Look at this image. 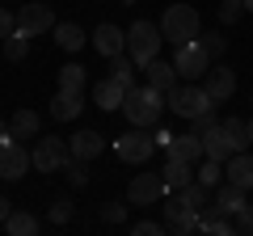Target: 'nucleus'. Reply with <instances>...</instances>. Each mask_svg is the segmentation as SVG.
<instances>
[{"instance_id":"obj_1","label":"nucleus","mask_w":253,"mask_h":236,"mask_svg":"<svg viewBox=\"0 0 253 236\" xmlns=\"http://www.w3.org/2000/svg\"><path fill=\"white\" fill-rule=\"evenodd\" d=\"M123 114L131 118V127H156L165 114V93L152 84H131L123 97Z\"/></svg>"},{"instance_id":"obj_2","label":"nucleus","mask_w":253,"mask_h":236,"mask_svg":"<svg viewBox=\"0 0 253 236\" xmlns=\"http://www.w3.org/2000/svg\"><path fill=\"white\" fill-rule=\"evenodd\" d=\"M199 13H194V4H169L165 9V17H161V34H165V42H173V46H181V42H194L199 38Z\"/></svg>"},{"instance_id":"obj_3","label":"nucleus","mask_w":253,"mask_h":236,"mask_svg":"<svg viewBox=\"0 0 253 236\" xmlns=\"http://www.w3.org/2000/svg\"><path fill=\"white\" fill-rule=\"evenodd\" d=\"M161 42H165V34H161V26H152V21H135V26L126 30V55H131L139 68L152 64L156 55H161Z\"/></svg>"},{"instance_id":"obj_4","label":"nucleus","mask_w":253,"mask_h":236,"mask_svg":"<svg viewBox=\"0 0 253 236\" xmlns=\"http://www.w3.org/2000/svg\"><path fill=\"white\" fill-rule=\"evenodd\" d=\"M165 101H169V110L177 118H199L203 110H211L215 106V101H211V93L203 89V84H186V89H173V93H165Z\"/></svg>"},{"instance_id":"obj_5","label":"nucleus","mask_w":253,"mask_h":236,"mask_svg":"<svg viewBox=\"0 0 253 236\" xmlns=\"http://www.w3.org/2000/svg\"><path fill=\"white\" fill-rule=\"evenodd\" d=\"M114 152H118V160H126V164H148V156L156 152V139L148 135V127H131L126 135L114 139Z\"/></svg>"},{"instance_id":"obj_6","label":"nucleus","mask_w":253,"mask_h":236,"mask_svg":"<svg viewBox=\"0 0 253 236\" xmlns=\"http://www.w3.org/2000/svg\"><path fill=\"white\" fill-rule=\"evenodd\" d=\"M30 164H34V156H30L26 148H21V139L9 131V135L0 139V177H4V182H17V177L30 173Z\"/></svg>"},{"instance_id":"obj_7","label":"nucleus","mask_w":253,"mask_h":236,"mask_svg":"<svg viewBox=\"0 0 253 236\" xmlns=\"http://www.w3.org/2000/svg\"><path fill=\"white\" fill-rule=\"evenodd\" d=\"M34 169H42V173H59L63 164L72 160V148H68V139H59V135H42L34 144Z\"/></svg>"},{"instance_id":"obj_8","label":"nucleus","mask_w":253,"mask_h":236,"mask_svg":"<svg viewBox=\"0 0 253 236\" xmlns=\"http://www.w3.org/2000/svg\"><path fill=\"white\" fill-rule=\"evenodd\" d=\"M173 68H177V76H190V80H199V76H207V68H211V55L203 51V42L194 38V42H181V46H173Z\"/></svg>"},{"instance_id":"obj_9","label":"nucleus","mask_w":253,"mask_h":236,"mask_svg":"<svg viewBox=\"0 0 253 236\" xmlns=\"http://www.w3.org/2000/svg\"><path fill=\"white\" fill-rule=\"evenodd\" d=\"M55 26H59V21H55L51 4H42V0H38V4H21V13H17V30H21V34L42 38V34H51Z\"/></svg>"},{"instance_id":"obj_10","label":"nucleus","mask_w":253,"mask_h":236,"mask_svg":"<svg viewBox=\"0 0 253 236\" xmlns=\"http://www.w3.org/2000/svg\"><path fill=\"white\" fill-rule=\"evenodd\" d=\"M165 190H169V186H165V173H135L131 186H126V202H131V207H152Z\"/></svg>"},{"instance_id":"obj_11","label":"nucleus","mask_w":253,"mask_h":236,"mask_svg":"<svg viewBox=\"0 0 253 236\" xmlns=\"http://www.w3.org/2000/svg\"><path fill=\"white\" fill-rule=\"evenodd\" d=\"M93 46H97V55L114 59V55L126 51V30H118V26H110V21H101V26L93 30Z\"/></svg>"},{"instance_id":"obj_12","label":"nucleus","mask_w":253,"mask_h":236,"mask_svg":"<svg viewBox=\"0 0 253 236\" xmlns=\"http://www.w3.org/2000/svg\"><path fill=\"white\" fill-rule=\"evenodd\" d=\"M68 148H72L76 160H93V156L106 152V135H101V131H93V127H84V131H76V135L68 139Z\"/></svg>"},{"instance_id":"obj_13","label":"nucleus","mask_w":253,"mask_h":236,"mask_svg":"<svg viewBox=\"0 0 253 236\" xmlns=\"http://www.w3.org/2000/svg\"><path fill=\"white\" fill-rule=\"evenodd\" d=\"M203 89L211 93V101H228V97L236 93V72H232V68H224V64H219V68H207Z\"/></svg>"},{"instance_id":"obj_14","label":"nucleus","mask_w":253,"mask_h":236,"mask_svg":"<svg viewBox=\"0 0 253 236\" xmlns=\"http://www.w3.org/2000/svg\"><path fill=\"white\" fill-rule=\"evenodd\" d=\"M203 148H207L211 160H232V156L241 152V148H236V139L224 131V122H219V127H211L207 135H203Z\"/></svg>"},{"instance_id":"obj_15","label":"nucleus","mask_w":253,"mask_h":236,"mask_svg":"<svg viewBox=\"0 0 253 236\" xmlns=\"http://www.w3.org/2000/svg\"><path fill=\"white\" fill-rule=\"evenodd\" d=\"M165 228L169 232H199V211H186L177 202V194H173L169 207H165Z\"/></svg>"},{"instance_id":"obj_16","label":"nucleus","mask_w":253,"mask_h":236,"mask_svg":"<svg viewBox=\"0 0 253 236\" xmlns=\"http://www.w3.org/2000/svg\"><path fill=\"white\" fill-rule=\"evenodd\" d=\"M245 186H236V182H224V186H215V211L219 215H236V211H245L249 202H245Z\"/></svg>"},{"instance_id":"obj_17","label":"nucleus","mask_w":253,"mask_h":236,"mask_svg":"<svg viewBox=\"0 0 253 236\" xmlns=\"http://www.w3.org/2000/svg\"><path fill=\"white\" fill-rule=\"evenodd\" d=\"M165 152L173 156V160H186V164H199L203 156H207V148H203L199 135H173V144L165 148Z\"/></svg>"},{"instance_id":"obj_18","label":"nucleus","mask_w":253,"mask_h":236,"mask_svg":"<svg viewBox=\"0 0 253 236\" xmlns=\"http://www.w3.org/2000/svg\"><path fill=\"white\" fill-rule=\"evenodd\" d=\"M144 76H148V84H152V89H161V93H173V89H177V68L165 64L161 55H156L152 64H144Z\"/></svg>"},{"instance_id":"obj_19","label":"nucleus","mask_w":253,"mask_h":236,"mask_svg":"<svg viewBox=\"0 0 253 236\" xmlns=\"http://www.w3.org/2000/svg\"><path fill=\"white\" fill-rule=\"evenodd\" d=\"M123 97H126V84H118L114 76H106V80L93 89V101H97V110H123Z\"/></svg>"},{"instance_id":"obj_20","label":"nucleus","mask_w":253,"mask_h":236,"mask_svg":"<svg viewBox=\"0 0 253 236\" xmlns=\"http://www.w3.org/2000/svg\"><path fill=\"white\" fill-rule=\"evenodd\" d=\"M81 110H84V97H81V93H63V89H59V93H55V101H51V118H55V122H72Z\"/></svg>"},{"instance_id":"obj_21","label":"nucleus","mask_w":253,"mask_h":236,"mask_svg":"<svg viewBox=\"0 0 253 236\" xmlns=\"http://www.w3.org/2000/svg\"><path fill=\"white\" fill-rule=\"evenodd\" d=\"M177 202H181L186 211H207V202H211V186H203L199 177H194L190 186H181V190H177Z\"/></svg>"},{"instance_id":"obj_22","label":"nucleus","mask_w":253,"mask_h":236,"mask_svg":"<svg viewBox=\"0 0 253 236\" xmlns=\"http://www.w3.org/2000/svg\"><path fill=\"white\" fill-rule=\"evenodd\" d=\"M224 173H228V182H236V186H245V190H253V156L236 152L232 160H224Z\"/></svg>"},{"instance_id":"obj_23","label":"nucleus","mask_w":253,"mask_h":236,"mask_svg":"<svg viewBox=\"0 0 253 236\" xmlns=\"http://www.w3.org/2000/svg\"><path fill=\"white\" fill-rule=\"evenodd\" d=\"M51 34H55V42H59V46H63L68 55H76V51H81L84 42H89V38H84V30L76 26V21H59V26H55Z\"/></svg>"},{"instance_id":"obj_24","label":"nucleus","mask_w":253,"mask_h":236,"mask_svg":"<svg viewBox=\"0 0 253 236\" xmlns=\"http://www.w3.org/2000/svg\"><path fill=\"white\" fill-rule=\"evenodd\" d=\"M161 173H165V186H169L173 194H177L181 186H190V182H194V164H186V160H173V156H169V164H165Z\"/></svg>"},{"instance_id":"obj_25","label":"nucleus","mask_w":253,"mask_h":236,"mask_svg":"<svg viewBox=\"0 0 253 236\" xmlns=\"http://www.w3.org/2000/svg\"><path fill=\"white\" fill-rule=\"evenodd\" d=\"M9 131L17 139H38V131H42V122H38L34 110H17V114L9 118Z\"/></svg>"},{"instance_id":"obj_26","label":"nucleus","mask_w":253,"mask_h":236,"mask_svg":"<svg viewBox=\"0 0 253 236\" xmlns=\"http://www.w3.org/2000/svg\"><path fill=\"white\" fill-rule=\"evenodd\" d=\"M0 228H4L9 236H34L38 232V219L30 215V211H9V219H4Z\"/></svg>"},{"instance_id":"obj_27","label":"nucleus","mask_w":253,"mask_h":236,"mask_svg":"<svg viewBox=\"0 0 253 236\" xmlns=\"http://www.w3.org/2000/svg\"><path fill=\"white\" fill-rule=\"evenodd\" d=\"M59 89H63V93H84V68H81V64L59 68Z\"/></svg>"},{"instance_id":"obj_28","label":"nucleus","mask_w":253,"mask_h":236,"mask_svg":"<svg viewBox=\"0 0 253 236\" xmlns=\"http://www.w3.org/2000/svg\"><path fill=\"white\" fill-rule=\"evenodd\" d=\"M135 59H131V55H114V68H110V76H114L118 84H126V89H131V84H135Z\"/></svg>"},{"instance_id":"obj_29","label":"nucleus","mask_w":253,"mask_h":236,"mask_svg":"<svg viewBox=\"0 0 253 236\" xmlns=\"http://www.w3.org/2000/svg\"><path fill=\"white\" fill-rule=\"evenodd\" d=\"M194 177H199L203 186H211V190H215L219 177H224V160H211V156H203V160H199V173H194Z\"/></svg>"},{"instance_id":"obj_30","label":"nucleus","mask_w":253,"mask_h":236,"mask_svg":"<svg viewBox=\"0 0 253 236\" xmlns=\"http://www.w3.org/2000/svg\"><path fill=\"white\" fill-rule=\"evenodd\" d=\"M199 232H207V236H232V224H228V219L219 215L215 207H211V215L199 219Z\"/></svg>"},{"instance_id":"obj_31","label":"nucleus","mask_w":253,"mask_h":236,"mask_svg":"<svg viewBox=\"0 0 253 236\" xmlns=\"http://www.w3.org/2000/svg\"><path fill=\"white\" fill-rule=\"evenodd\" d=\"M4 55H9L13 64H17V59H26V55H30V34H21V30H13V34L4 38Z\"/></svg>"},{"instance_id":"obj_32","label":"nucleus","mask_w":253,"mask_h":236,"mask_svg":"<svg viewBox=\"0 0 253 236\" xmlns=\"http://www.w3.org/2000/svg\"><path fill=\"white\" fill-rule=\"evenodd\" d=\"M211 127H219V118H215V106H211V110H203L199 118H190V135H199V139L207 135Z\"/></svg>"},{"instance_id":"obj_33","label":"nucleus","mask_w":253,"mask_h":236,"mask_svg":"<svg viewBox=\"0 0 253 236\" xmlns=\"http://www.w3.org/2000/svg\"><path fill=\"white\" fill-rule=\"evenodd\" d=\"M224 131L236 139V148L245 152V144H249V122H245V118H224Z\"/></svg>"},{"instance_id":"obj_34","label":"nucleus","mask_w":253,"mask_h":236,"mask_svg":"<svg viewBox=\"0 0 253 236\" xmlns=\"http://www.w3.org/2000/svg\"><path fill=\"white\" fill-rule=\"evenodd\" d=\"M63 169H68V182H72L76 190H81V186H89V169H84V160H76V156H72Z\"/></svg>"},{"instance_id":"obj_35","label":"nucleus","mask_w":253,"mask_h":236,"mask_svg":"<svg viewBox=\"0 0 253 236\" xmlns=\"http://www.w3.org/2000/svg\"><path fill=\"white\" fill-rule=\"evenodd\" d=\"M199 42H203V51H207L211 59H219V55L228 51V38L224 34H207V38H199Z\"/></svg>"},{"instance_id":"obj_36","label":"nucleus","mask_w":253,"mask_h":236,"mask_svg":"<svg viewBox=\"0 0 253 236\" xmlns=\"http://www.w3.org/2000/svg\"><path fill=\"white\" fill-rule=\"evenodd\" d=\"M241 13H245V0H228V4H219V21H224V26L241 21Z\"/></svg>"},{"instance_id":"obj_37","label":"nucleus","mask_w":253,"mask_h":236,"mask_svg":"<svg viewBox=\"0 0 253 236\" xmlns=\"http://www.w3.org/2000/svg\"><path fill=\"white\" fill-rule=\"evenodd\" d=\"M131 232H135V236H165L169 228L156 224V219H139V224H131Z\"/></svg>"},{"instance_id":"obj_38","label":"nucleus","mask_w":253,"mask_h":236,"mask_svg":"<svg viewBox=\"0 0 253 236\" xmlns=\"http://www.w3.org/2000/svg\"><path fill=\"white\" fill-rule=\"evenodd\" d=\"M68 219H72V202H68V198H55L51 202V224H68Z\"/></svg>"},{"instance_id":"obj_39","label":"nucleus","mask_w":253,"mask_h":236,"mask_svg":"<svg viewBox=\"0 0 253 236\" xmlns=\"http://www.w3.org/2000/svg\"><path fill=\"white\" fill-rule=\"evenodd\" d=\"M101 219H106V224H123L126 207H123V202H106V207H101Z\"/></svg>"},{"instance_id":"obj_40","label":"nucleus","mask_w":253,"mask_h":236,"mask_svg":"<svg viewBox=\"0 0 253 236\" xmlns=\"http://www.w3.org/2000/svg\"><path fill=\"white\" fill-rule=\"evenodd\" d=\"M232 232H249V236H253V207L236 211V224H232Z\"/></svg>"},{"instance_id":"obj_41","label":"nucleus","mask_w":253,"mask_h":236,"mask_svg":"<svg viewBox=\"0 0 253 236\" xmlns=\"http://www.w3.org/2000/svg\"><path fill=\"white\" fill-rule=\"evenodd\" d=\"M13 30H17V17H13V13L4 9V4H0V38H9Z\"/></svg>"},{"instance_id":"obj_42","label":"nucleus","mask_w":253,"mask_h":236,"mask_svg":"<svg viewBox=\"0 0 253 236\" xmlns=\"http://www.w3.org/2000/svg\"><path fill=\"white\" fill-rule=\"evenodd\" d=\"M152 139H156V148H169V144H173V135H169V131H156Z\"/></svg>"},{"instance_id":"obj_43","label":"nucleus","mask_w":253,"mask_h":236,"mask_svg":"<svg viewBox=\"0 0 253 236\" xmlns=\"http://www.w3.org/2000/svg\"><path fill=\"white\" fill-rule=\"evenodd\" d=\"M9 211H13V202H9V198H0V224L9 219Z\"/></svg>"},{"instance_id":"obj_44","label":"nucleus","mask_w":253,"mask_h":236,"mask_svg":"<svg viewBox=\"0 0 253 236\" xmlns=\"http://www.w3.org/2000/svg\"><path fill=\"white\" fill-rule=\"evenodd\" d=\"M4 135H9V122H4V118H0V139H4Z\"/></svg>"},{"instance_id":"obj_45","label":"nucleus","mask_w":253,"mask_h":236,"mask_svg":"<svg viewBox=\"0 0 253 236\" xmlns=\"http://www.w3.org/2000/svg\"><path fill=\"white\" fill-rule=\"evenodd\" d=\"M245 13H253V0H245Z\"/></svg>"},{"instance_id":"obj_46","label":"nucleus","mask_w":253,"mask_h":236,"mask_svg":"<svg viewBox=\"0 0 253 236\" xmlns=\"http://www.w3.org/2000/svg\"><path fill=\"white\" fill-rule=\"evenodd\" d=\"M249 144H253V118H249Z\"/></svg>"},{"instance_id":"obj_47","label":"nucleus","mask_w":253,"mask_h":236,"mask_svg":"<svg viewBox=\"0 0 253 236\" xmlns=\"http://www.w3.org/2000/svg\"><path fill=\"white\" fill-rule=\"evenodd\" d=\"M126 4H135V0H126Z\"/></svg>"}]
</instances>
